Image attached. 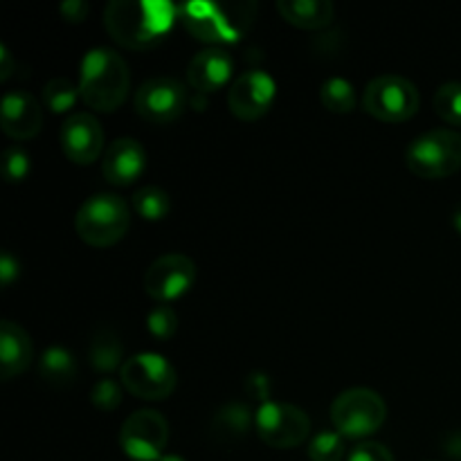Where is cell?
I'll use <instances>...</instances> for the list:
<instances>
[{
    "instance_id": "18",
    "label": "cell",
    "mask_w": 461,
    "mask_h": 461,
    "mask_svg": "<svg viewBox=\"0 0 461 461\" xmlns=\"http://www.w3.org/2000/svg\"><path fill=\"white\" fill-rule=\"evenodd\" d=\"M34 360V345L25 329L16 322L3 320L0 324V374L5 381H12L18 374L27 372Z\"/></svg>"
},
{
    "instance_id": "21",
    "label": "cell",
    "mask_w": 461,
    "mask_h": 461,
    "mask_svg": "<svg viewBox=\"0 0 461 461\" xmlns=\"http://www.w3.org/2000/svg\"><path fill=\"white\" fill-rule=\"evenodd\" d=\"M39 374L48 385L66 387L77 378V360L63 347H48L39 360Z\"/></svg>"
},
{
    "instance_id": "25",
    "label": "cell",
    "mask_w": 461,
    "mask_h": 461,
    "mask_svg": "<svg viewBox=\"0 0 461 461\" xmlns=\"http://www.w3.org/2000/svg\"><path fill=\"white\" fill-rule=\"evenodd\" d=\"M214 423H216V432H219V437L234 439V437L246 435L250 423L255 426V417H250L246 405L232 403V405H225L223 410H219Z\"/></svg>"
},
{
    "instance_id": "7",
    "label": "cell",
    "mask_w": 461,
    "mask_h": 461,
    "mask_svg": "<svg viewBox=\"0 0 461 461\" xmlns=\"http://www.w3.org/2000/svg\"><path fill=\"white\" fill-rule=\"evenodd\" d=\"M419 97L417 86L401 75H381L369 81L363 90V108L376 120L387 124L408 122L417 115Z\"/></svg>"
},
{
    "instance_id": "4",
    "label": "cell",
    "mask_w": 461,
    "mask_h": 461,
    "mask_svg": "<svg viewBox=\"0 0 461 461\" xmlns=\"http://www.w3.org/2000/svg\"><path fill=\"white\" fill-rule=\"evenodd\" d=\"M131 228V210L117 194H95L75 216V230L93 248L115 246Z\"/></svg>"
},
{
    "instance_id": "27",
    "label": "cell",
    "mask_w": 461,
    "mask_h": 461,
    "mask_svg": "<svg viewBox=\"0 0 461 461\" xmlns=\"http://www.w3.org/2000/svg\"><path fill=\"white\" fill-rule=\"evenodd\" d=\"M345 453V437L336 430L318 432L306 446V455L311 461H342Z\"/></svg>"
},
{
    "instance_id": "17",
    "label": "cell",
    "mask_w": 461,
    "mask_h": 461,
    "mask_svg": "<svg viewBox=\"0 0 461 461\" xmlns=\"http://www.w3.org/2000/svg\"><path fill=\"white\" fill-rule=\"evenodd\" d=\"M234 61L223 48H205L189 61L187 81L196 93L210 95L230 84Z\"/></svg>"
},
{
    "instance_id": "12",
    "label": "cell",
    "mask_w": 461,
    "mask_h": 461,
    "mask_svg": "<svg viewBox=\"0 0 461 461\" xmlns=\"http://www.w3.org/2000/svg\"><path fill=\"white\" fill-rule=\"evenodd\" d=\"M196 282V264L187 255L169 252L153 261L144 273V293L151 300L174 302L183 297Z\"/></svg>"
},
{
    "instance_id": "35",
    "label": "cell",
    "mask_w": 461,
    "mask_h": 461,
    "mask_svg": "<svg viewBox=\"0 0 461 461\" xmlns=\"http://www.w3.org/2000/svg\"><path fill=\"white\" fill-rule=\"evenodd\" d=\"M453 225H455V228H457L459 232H461V207H459V210L455 212V214H453Z\"/></svg>"
},
{
    "instance_id": "31",
    "label": "cell",
    "mask_w": 461,
    "mask_h": 461,
    "mask_svg": "<svg viewBox=\"0 0 461 461\" xmlns=\"http://www.w3.org/2000/svg\"><path fill=\"white\" fill-rule=\"evenodd\" d=\"M347 461H396L392 450L378 441H363L349 453Z\"/></svg>"
},
{
    "instance_id": "9",
    "label": "cell",
    "mask_w": 461,
    "mask_h": 461,
    "mask_svg": "<svg viewBox=\"0 0 461 461\" xmlns=\"http://www.w3.org/2000/svg\"><path fill=\"white\" fill-rule=\"evenodd\" d=\"M255 430L270 448H297L309 439L311 419L297 405L266 401L255 414Z\"/></svg>"
},
{
    "instance_id": "8",
    "label": "cell",
    "mask_w": 461,
    "mask_h": 461,
    "mask_svg": "<svg viewBox=\"0 0 461 461\" xmlns=\"http://www.w3.org/2000/svg\"><path fill=\"white\" fill-rule=\"evenodd\" d=\"M120 383L135 399L165 401L174 394L178 376L165 356L147 351L124 360L120 369Z\"/></svg>"
},
{
    "instance_id": "2",
    "label": "cell",
    "mask_w": 461,
    "mask_h": 461,
    "mask_svg": "<svg viewBox=\"0 0 461 461\" xmlns=\"http://www.w3.org/2000/svg\"><path fill=\"white\" fill-rule=\"evenodd\" d=\"M77 86L86 106L97 113H115L131 88L129 63L115 50H90L81 61Z\"/></svg>"
},
{
    "instance_id": "15",
    "label": "cell",
    "mask_w": 461,
    "mask_h": 461,
    "mask_svg": "<svg viewBox=\"0 0 461 461\" xmlns=\"http://www.w3.org/2000/svg\"><path fill=\"white\" fill-rule=\"evenodd\" d=\"M3 133L16 142H25L41 133L43 126V108L27 90H9L0 104Z\"/></svg>"
},
{
    "instance_id": "11",
    "label": "cell",
    "mask_w": 461,
    "mask_h": 461,
    "mask_svg": "<svg viewBox=\"0 0 461 461\" xmlns=\"http://www.w3.org/2000/svg\"><path fill=\"white\" fill-rule=\"evenodd\" d=\"M187 106V90L174 77H151L135 93V113L151 124H171Z\"/></svg>"
},
{
    "instance_id": "19",
    "label": "cell",
    "mask_w": 461,
    "mask_h": 461,
    "mask_svg": "<svg viewBox=\"0 0 461 461\" xmlns=\"http://www.w3.org/2000/svg\"><path fill=\"white\" fill-rule=\"evenodd\" d=\"M277 12L300 30H322L333 21V5L329 0H279Z\"/></svg>"
},
{
    "instance_id": "22",
    "label": "cell",
    "mask_w": 461,
    "mask_h": 461,
    "mask_svg": "<svg viewBox=\"0 0 461 461\" xmlns=\"http://www.w3.org/2000/svg\"><path fill=\"white\" fill-rule=\"evenodd\" d=\"M320 102L329 113H338V115H349L358 106V95L356 88L342 77H331L320 88Z\"/></svg>"
},
{
    "instance_id": "36",
    "label": "cell",
    "mask_w": 461,
    "mask_h": 461,
    "mask_svg": "<svg viewBox=\"0 0 461 461\" xmlns=\"http://www.w3.org/2000/svg\"><path fill=\"white\" fill-rule=\"evenodd\" d=\"M160 461H187V459L180 457V455H165Z\"/></svg>"
},
{
    "instance_id": "5",
    "label": "cell",
    "mask_w": 461,
    "mask_h": 461,
    "mask_svg": "<svg viewBox=\"0 0 461 461\" xmlns=\"http://www.w3.org/2000/svg\"><path fill=\"white\" fill-rule=\"evenodd\" d=\"M405 165L426 180L453 176L461 167V133L455 129H432L410 142Z\"/></svg>"
},
{
    "instance_id": "32",
    "label": "cell",
    "mask_w": 461,
    "mask_h": 461,
    "mask_svg": "<svg viewBox=\"0 0 461 461\" xmlns=\"http://www.w3.org/2000/svg\"><path fill=\"white\" fill-rule=\"evenodd\" d=\"M18 275H21V264H18V259L12 252L5 250L3 255H0V282H3V286H12L18 279Z\"/></svg>"
},
{
    "instance_id": "30",
    "label": "cell",
    "mask_w": 461,
    "mask_h": 461,
    "mask_svg": "<svg viewBox=\"0 0 461 461\" xmlns=\"http://www.w3.org/2000/svg\"><path fill=\"white\" fill-rule=\"evenodd\" d=\"M90 403L102 412H113L122 403V387L113 378H102L95 383L93 392H90Z\"/></svg>"
},
{
    "instance_id": "26",
    "label": "cell",
    "mask_w": 461,
    "mask_h": 461,
    "mask_svg": "<svg viewBox=\"0 0 461 461\" xmlns=\"http://www.w3.org/2000/svg\"><path fill=\"white\" fill-rule=\"evenodd\" d=\"M435 113L450 126H461V81L439 86L432 97Z\"/></svg>"
},
{
    "instance_id": "16",
    "label": "cell",
    "mask_w": 461,
    "mask_h": 461,
    "mask_svg": "<svg viewBox=\"0 0 461 461\" xmlns=\"http://www.w3.org/2000/svg\"><path fill=\"white\" fill-rule=\"evenodd\" d=\"M147 171V151L133 138H117L102 156V174L115 187H126Z\"/></svg>"
},
{
    "instance_id": "23",
    "label": "cell",
    "mask_w": 461,
    "mask_h": 461,
    "mask_svg": "<svg viewBox=\"0 0 461 461\" xmlns=\"http://www.w3.org/2000/svg\"><path fill=\"white\" fill-rule=\"evenodd\" d=\"M133 203V210L138 212V216H142L144 221H162L169 216L171 212V198L165 189L156 187V185H147V187H140L138 192L131 196Z\"/></svg>"
},
{
    "instance_id": "1",
    "label": "cell",
    "mask_w": 461,
    "mask_h": 461,
    "mask_svg": "<svg viewBox=\"0 0 461 461\" xmlns=\"http://www.w3.org/2000/svg\"><path fill=\"white\" fill-rule=\"evenodd\" d=\"M178 18V5L167 0H113L104 9V25L115 43L140 52L165 41Z\"/></svg>"
},
{
    "instance_id": "28",
    "label": "cell",
    "mask_w": 461,
    "mask_h": 461,
    "mask_svg": "<svg viewBox=\"0 0 461 461\" xmlns=\"http://www.w3.org/2000/svg\"><path fill=\"white\" fill-rule=\"evenodd\" d=\"M147 329L153 338H158V340H169V338H174L176 331H178V315H176V311L171 309V306H156V309L149 311Z\"/></svg>"
},
{
    "instance_id": "24",
    "label": "cell",
    "mask_w": 461,
    "mask_h": 461,
    "mask_svg": "<svg viewBox=\"0 0 461 461\" xmlns=\"http://www.w3.org/2000/svg\"><path fill=\"white\" fill-rule=\"evenodd\" d=\"M77 99H81L79 86H75L70 79H66V77H54V79H50L48 84L43 86L45 108L57 113V115L72 111Z\"/></svg>"
},
{
    "instance_id": "14",
    "label": "cell",
    "mask_w": 461,
    "mask_h": 461,
    "mask_svg": "<svg viewBox=\"0 0 461 461\" xmlns=\"http://www.w3.org/2000/svg\"><path fill=\"white\" fill-rule=\"evenodd\" d=\"M61 149L75 165H93L104 156V129L93 113H72L61 126Z\"/></svg>"
},
{
    "instance_id": "33",
    "label": "cell",
    "mask_w": 461,
    "mask_h": 461,
    "mask_svg": "<svg viewBox=\"0 0 461 461\" xmlns=\"http://www.w3.org/2000/svg\"><path fill=\"white\" fill-rule=\"evenodd\" d=\"M90 7L88 3H84V0H66V3L61 5V14L66 21L70 23H81L86 16H88Z\"/></svg>"
},
{
    "instance_id": "34",
    "label": "cell",
    "mask_w": 461,
    "mask_h": 461,
    "mask_svg": "<svg viewBox=\"0 0 461 461\" xmlns=\"http://www.w3.org/2000/svg\"><path fill=\"white\" fill-rule=\"evenodd\" d=\"M14 70V59L7 45H0V81H7Z\"/></svg>"
},
{
    "instance_id": "6",
    "label": "cell",
    "mask_w": 461,
    "mask_h": 461,
    "mask_svg": "<svg viewBox=\"0 0 461 461\" xmlns=\"http://www.w3.org/2000/svg\"><path fill=\"white\" fill-rule=\"evenodd\" d=\"M387 419V405L378 392L351 387L331 403V423L345 439H367L376 435Z\"/></svg>"
},
{
    "instance_id": "20",
    "label": "cell",
    "mask_w": 461,
    "mask_h": 461,
    "mask_svg": "<svg viewBox=\"0 0 461 461\" xmlns=\"http://www.w3.org/2000/svg\"><path fill=\"white\" fill-rule=\"evenodd\" d=\"M88 360L97 372H113L124 365V347L113 329L102 327L93 333L88 347Z\"/></svg>"
},
{
    "instance_id": "10",
    "label": "cell",
    "mask_w": 461,
    "mask_h": 461,
    "mask_svg": "<svg viewBox=\"0 0 461 461\" xmlns=\"http://www.w3.org/2000/svg\"><path fill=\"white\" fill-rule=\"evenodd\" d=\"M169 441V423L156 410H138L120 430V446L133 461H160Z\"/></svg>"
},
{
    "instance_id": "3",
    "label": "cell",
    "mask_w": 461,
    "mask_h": 461,
    "mask_svg": "<svg viewBox=\"0 0 461 461\" xmlns=\"http://www.w3.org/2000/svg\"><path fill=\"white\" fill-rule=\"evenodd\" d=\"M255 3H196L178 5V18L194 39L203 41L210 48L225 43H237L255 21Z\"/></svg>"
},
{
    "instance_id": "29",
    "label": "cell",
    "mask_w": 461,
    "mask_h": 461,
    "mask_svg": "<svg viewBox=\"0 0 461 461\" xmlns=\"http://www.w3.org/2000/svg\"><path fill=\"white\" fill-rule=\"evenodd\" d=\"M3 171L7 183H23L30 174V156L23 147L12 144L3 151Z\"/></svg>"
},
{
    "instance_id": "13",
    "label": "cell",
    "mask_w": 461,
    "mask_h": 461,
    "mask_svg": "<svg viewBox=\"0 0 461 461\" xmlns=\"http://www.w3.org/2000/svg\"><path fill=\"white\" fill-rule=\"evenodd\" d=\"M277 84L266 70L241 72L228 88V106L241 122L261 120L273 108Z\"/></svg>"
}]
</instances>
